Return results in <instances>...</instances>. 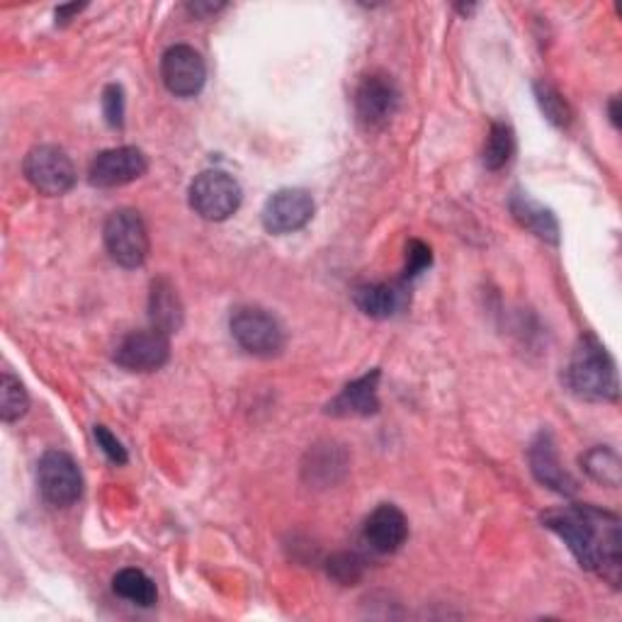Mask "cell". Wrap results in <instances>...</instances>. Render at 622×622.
<instances>
[{"mask_svg":"<svg viewBox=\"0 0 622 622\" xmlns=\"http://www.w3.org/2000/svg\"><path fill=\"white\" fill-rule=\"evenodd\" d=\"M37 484L47 504L57 509L73 506L83 494V474L76 460L61 450H49L39 460Z\"/></svg>","mask_w":622,"mask_h":622,"instance_id":"obj_6","label":"cell"},{"mask_svg":"<svg viewBox=\"0 0 622 622\" xmlns=\"http://www.w3.org/2000/svg\"><path fill=\"white\" fill-rule=\"evenodd\" d=\"M229 328L238 346L256 357H273L285 348L283 324L260 307H238Z\"/></svg>","mask_w":622,"mask_h":622,"instance_id":"obj_5","label":"cell"},{"mask_svg":"<svg viewBox=\"0 0 622 622\" xmlns=\"http://www.w3.org/2000/svg\"><path fill=\"white\" fill-rule=\"evenodd\" d=\"M328 574L340 581V584H355V581L363 576V560L351 552L336 554V557L328 562Z\"/></svg>","mask_w":622,"mask_h":622,"instance_id":"obj_24","label":"cell"},{"mask_svg":"<svg viewBox=\"0 0 622 622\" xmlns=\"http://www.w3.org/2000/svg\"><path fill=\"white\" fill-rule=\"evenodd\" d=\"M224 6H211V3H195V6H188V10L192 12V16H211V12H217L221 10Z\"/></svg>","mask_w":622,"mask_h":622,"instance_id":"obj_28","label":"cell"},{"mask_svg":"<svg viewBox=\"0 0 622 622\" xmlns=\"http://www.w3.org/2000/svg\"><path fill=\"white\" fill-rule=\"evenodd\" d=\"M96 441L102 447V453L108 455L115 462V465H125V462L129 460L125 445L115 438L108 426H96Z\"/></svg>","mask_w":622,"mask_h":622,"instance_id":"obj_27","label":"cell"},{"mask_svg":"<svg viewBox=\"0 0 622 622\" xmlns=\"http://www.w3.org/2000/svg\"><path fill=\"white\" fill-rule=\"evenodd\" d=\"M509 205H511L515 221H519L521 227L533 231L537 238H542V241H547V244L560 241V221L547 207H542L540 203L531 200V197L523 192H515Z\"/></svg>","mask_w":622,"mask_h":622,"instance_id":"obj_17","label":"cell"},{"mask_svg":"<svg viewBox=\"0 0 622 622\" xmlns=\"http://www.w3.org/2000/svg\"><path fill=\"white\" fill-rule=\"evenodd\" d=\"M149 170V161L137 147H119L100 151L92 158L88 180L96 188H122L139 180Z\"/></svg>","mask_w":622,"mask_h":622,"instance_id":"obj_12","label":"cell"},{"mask_svg":"<svg viewBox=\"0 0 622 622\" xmlns=\"http://www.w3.org/2000/svg\"><path fill=\"white\" fill-rule=\"evenodd\" d=\"M314 217V197L302 188H285L268 197L263 207V227L268 234L285 236L307 227Z\"/></svg>","mask_w":622,"mask_h":622,"instance_id":"obj_11","label":"cell"},{"mask_svg":"<svg viewBox=\"0 0 622 622\" xmlns=\"http://www.w3.org/2000/svg\"><path fill=\"white\" fill-rule=\"evenodd\" d=\"M149 319L151 328L161 330L170 336L178 334L182 326V302L178 297V289L168 280H154L151 295H149Z\"/></svg>","mask_w":622,"mask_h":622,"instance_id":"obj_16","label":"cell"},{"mask_svg":"<svg viewBox=\"0 0 622 622\" xmlns=\"http://www.w3.org/2000/svg\"><path fill=\"white\" fill-rule=\"evenodd\" d=\"M527 460H531V470L540 484H545L552 488V492L564 494V496L576 492V482L572 480V474L562 467L557 450H554V443H552V435L547 431H542L533 441Z\"/></svg>","mask_w":622,"mask_h":622,"instance_id":"obj_14","label":"cell"},{"mask_svg":"<svg viewBox=\"0 0 622 622\" xmlns=\"http://www.w3.org/2000/svg\"><path fill=\"white\" fill-rule=\"evenodd\" d=\"M244 192L224 170H205L190 185V207L207 221H227L241 207Z\"/></svg>","mask_w":622,"mask_h":622,"instance_id":"obj_4","label":"cell"},{"mask_svg":"<svg viewBox=\"0 0 622 622\" xmlns=\"http://www.w3.org/2000/svg\"><path fill=\"white\" fill-rule=\"evenodd\" d=\"M105 248L110 258L127 270L141 268L149 258V231L135 209H117L105 221Z\"/></svg>","mask_w":622,"mask_h":622,"instance_id":"obj_3","label":"cell"},{"mask_svg":"<svg viewBox=\"0 0 622 622\" xmlns=\"http://www.w3.org/2000/svg\"><path fill=\"white\" fill-rule=\"evenodd\" d=\"M161 78L168 92H174L176 98L200 96L207 81L205 59L188 45L170 47L161 59Z\"/></svg>","mask_w":622,"mask_h":622,"instance_id":"obj_10","label":"cell"},{"mask_svg":"<svg viewBox=\"0 0 622 622\" xmlns=\"http://www.w3.org/2000/svg\"><path fill=\"white\" fill-rule=\"evenodd\" d=\"M22 170L32 188L49 197L66 195L76 185L73 161L69 154L55 147V144H42V147L30 149V154L24 156Z\"/></svg>","mask_w":622,"mask_h":622,"instance_id":"obj_7","label":"cell"},{"mask_svg":"<svg viewBox=\"0 0 622 622\" xmlns=\"http://www.w3.org/2000/svg\"><path fill=\"white\" fill-rule=\"evenodd\" d=\"M399 88L387 73H369L355 90L357 122L367 131L385 129L399 110Z\"/></svg>","mask_w":622,"mask_h":622,"instance_id":"obj_8","label":"cell"},{"mask_svg":"<svg viewBox=\"0 0 622 622\" xmlns=\"http://www.w3.org/2000/svg\"><path fill=\"white\" fill-rule=\"evenodd\" d=\"M433 263L431 246H426L418 238H412L406 246V266H404V280H414L423 270H428Z\"/></svg>","mask_w":622,"mask_h":622,"instance_id":"obj_25","label":"cell"},{"mask_svg":"<svg viewBox=\"0 0 622 622\" xmlns=\"http://www.w3.org/2000/svg\"><path fill=\"white\" fill-rule=\"evenodd\" d=\"M566 382L576 396L589 402H615L620 394L615 361L593 336L576 346L569 361Z\"/></svg>","mask_w":622,"mask_h":622,"instance_id":"obj_2","label":"cell"},{"mask_svg":"<svg viewBox=\"0 0 622 622\" xmlns=\"http://www.w3.org/2000/svg\"><path fill=\"white\" fill-rule=\"evenodd\" d=\"M535 96H537L540 110L545 112V117L550 119L554 127L566 129L569 125H572L574 112H572V108H569V102L562 98V92L557 88H552L547 83H537Z\"/></svg>","mask_w":622,"mask_h":622,"instance_id":"obj_23","label":"cell"},{"mask_svg":"<svg viewBox=\"0 0 622 622\" xmlns=\"http://www.w3.org/2000/svg\"><path fill=\"white\" fill-rule=\"evenodd\" d=\"M581 467L591 476L593 482L603 486L618 488L620 486V457L611 447H593L581 457Z\"/></svg>","mask_w":622,"mask_h":622,"instance_id":"obj_20","label":"cell"},{"mask_svg":"<svg viewBox=\"0 0 622 622\" xmlns=\"http://www.w3.org/2000/svg\"><path fill=\"white\" fill-rule=\"evenodd\" d=\"M377 382H379V369L351 382L334 402L328 404V414L334 416H373L379 408L377 399Z\"/></svg>","mask_w":622,"mask_h":622,"instance_id":"obj_15","label":"cell"},{"mask_svg":"<svg viewBox=\"0 0 622 622\" xmlns=\"http://www.w3.org/2000/svg\"><path fill=\"white\" fill-rule=\"evenodd\" d=\"M81 10H83V6H63V8L57 10V20L69 22L66 18H71V16H76V12H81Z\"/></svg>","mask_w":622,"mask_h":622,"instance_id":"obj_29","label":"cell"},{"mask_svg":"<svg viewBox=\"0 0 622 622\" xmlns=\"http://www.w3.org/2000/svg\"><path fill=\"white\" fill-rule=\"evenodd\" d=\"M542 523L566 542L581 566L618 584L622 564L618 515L595 506H566L550 511Z\"/></svg>","mask_w":622,"mask_h":622,"instance_id":"obj_1","label":"cell"},{"mask_svg":"<svg viewBox=\"0 0 622 622\" xmlns=\"http://www.w3.org/2000/svg\"><path fill=\"white\" fill-rule=\"evenodd\" d=\"M406 537H408L406 515L392 504L377 506L365 521L367 545L379 554H394L396 550H402Z\"/></svg>","mask_w":622,"mask_h":622,"instance_id":"obj_13","label":"cell"},{"mask_svg":"<svg viewBox=\"0 0 622 622\" xmlns=\"http://www.w3.org/2000/svg\"><path fill=\"white\" fill-rule=\"evenodd\" d=\"M112 591L119 595V599L141 608H151L158 599L156 584L141 572V569H122V572L112 579Z\"/></svg>","mask_w":622,"mask_h":622,"instance_id":"obj_19","label":"cell"},{"mask_svg":"<svg viewBox=\"0 0 622 622\" xmlns=\"http://www.w3.org/2000/svg\"><path fill=\"white\" fill-rule=\"evenodd\" d=\"M515 154V135L506 122H494L488 129V137L484 144V166L488 170H501L509 166Z\"/></svg>","mask_w":622,"mask_h":622,"instance_id":"obj_21","label":"cell"},{"mask_svg":"<svg viewBox=\"0 0 622 622\" xmlns=\"http://www.w3.org/2000/svg\"><path fill=\"white\" fill-rule=\"evenodd\" d=\"M28 389L22 387L20 379H16L10 373H3V377H0V418L6 423H12L28 414Z\"/></svg>","mask_w":622,"mask_h":622,"instance_id":"obj_22","label":"cell"},{"mask_svg":"<svg viewBox=\"0 0 622 622\" xmlns=\"http://www.w3.org/2000/svg\"><path fill=\"white\" fill-rule=\"evenodd\" d=\"M102 112L112 129H122L125 125V90L122 86H108L102 92Z\"/></svg>","mask_w":622,"mask_h":622,"instance_id":"obj_26","label":"cell"},{"mask_svg":"<svg viewBox=\"0 0 622 622\" xmlns=\"http://www.w3.org/2000/svg\"><path fill=\"white\" fill-rule=\"evenodd\" d=\"M353 302L369 319H389L399 309V293L389 285L373 283L357 287L353 293Z\"/></svg>","mask_w":622,"mask_h":622,"instance_id":"obj_18","label":"cell"},{"mask_svg":"<svg viewBox=\"0 0 622 622\" xmlns=\"http://www.w3.org/2000/svg\"><path fill=\"white\" fill-rule=\"evenodd\" d=\"M170 357V340L156 328L135 330L115 348V363L127 373H156Z\"/></svg>","mask_w":622,"mask_h":622,"instance_id":"obj_9","label":"cell"},{"mask_svg":"<svg viewBox=\"0 0 622 622\" xmlns=\"http://www.w3.org/2000/svg\"><path fill=\"white\" fill-rule=\"evenodd\" d=\"M608 110H611V119H613V125H615V127H620V110H618V98H613V100H611V108H608Z\"/></svg>","mask_w":622,"mask_h":622,"instance_id":"obj_30","label":"cell"}]
</instances>
